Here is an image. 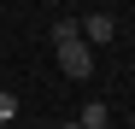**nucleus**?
I'll list each match as a JSON object with an SVG mask.
<instances>
[{
	"instance_id": "obj_1",
	"label": "nucleus",
	"mask_w": 135,
	"mask_h": 129,
	"mask_svg": "<svg viewBox=\"0 0 135 129\" xmlns=\"http://www.w3.org/2000/svg\"><path fill=\"white\" fill-rule=\"evenodd\" d=\"M53 47H59V71L71 82H88V76H94V47L82 41L76 18H59V24H53Z\"/></svg>"
},
{
	"instance_id": "obj_2",
	"label": "nucleus",
	"mask_w": 135,
	"mask_h": 129,
	"mask_svg": "<svg viewBox=\"0 0 135 129\" xmlns=\"http://www.w3.org/2000/svg\"><path fill=\"white\" fill-rule=\"evenodd\" d=\"M76 29H82V41H88V47H106L118 24H112V12H88V18H76Z\"/></svg>"
},
{
	"instance_id": "obj_3",
	"label": "nucleus",
	"mask_w": 135,
	"mask_h": 129,
	"mask_svg": "<svg viewBox=\"0 0 135 129\" xmlns=\"http://www.w3.org/2000/svg\"><path fill=\"white\" fill-rule=\"evenodd\" d=\"M76 123H82V129H106V123H112V112H106V106H100V100H88Z\"/></svg>"
},
{
	"instance_id": "obj_4",
	"label": "nucleus",
	"mask_w": 135,
	"mask_h": 129,
	"mask_svg": "<svg viewBox=\"0 0 135 129\" xmlns=\"http://www.w3.org/2000/svg\"><path fill=\"white\" fill-rule=\"evenodd\" d=\"M12 117H18V94H0V123L12 129Z\"/></svg>"
},
{
	"instance_id": "obj_5",
	"label": "nucleus",
	"mask_w": 135,
	"mask_h": 129,
	"mask_svg": "<svg viewBox=\"0 0 135 129\" xmlns=\"http://www.w3.org/2000/svg\"><path fill=\"white\" fill-rule=\"evenodd\" d=\"M65 129H82V123H65Z\"/></svg>"
},
{
	"instance_id": "obj_6",
	"label": "nucleus",
	"mask_w": 135,
	"mask_h": 129,
	"mask_svg": "<svg viewBox=\"0 0 135 129\" xmlns=\"http://www.w3.org/2000/svg\"><path fill=\"white\" fill-rule=\"evenodd\" d=\"M106 129H112V123H106Z\"/></svg>"
}]
</instances>
